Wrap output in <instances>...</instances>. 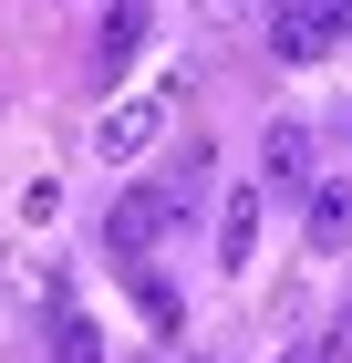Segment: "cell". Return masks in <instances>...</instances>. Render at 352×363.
Masks as SVG:
<instances>
[{"label": "cell", "mask_w": 352, "mask_h": 363, "mask_svg": "<svg viewBox=\"0 0 352 363\" xmlns=\"http://www.w3.org/2000/svg\"><path fill=\"white\" fill-rule=\"evenodd\" d=\"M166 228H176V208H166V187H125L104 208V250L125 259V270H145V259L166 250Z\"/></svg>", "instance_id": "cell-1"}, {"label": "cell", "mask_w": 352, "mask_h": 363, "mask_svg": "<svg viewBox=\"0 0 352 363\" xmlns=\"http://www.w3.org/2000/svg\"><path fill=\"white\" fill-rule=\"evenodd\" d=\"M311 167H322V145H311V125H290V114H280L270 135H259V187H270V197H311V187H322Z\"/></svg>", "instance_id": "cell-2"}, {"label": "cell", "mask_w": 352, "mask_h": 363, "mask_svg": "<svg viewBox=\"0 0 352 363\" xmlns=\"http://www.w3.org/2000/svg\"><path fill=\"white\" fill-rule=\"evenodd\" d=\"M156 135H166V94H125V104H104V125H93V156H104V167H135Z\"/></svg>", "instance_id": "cell-3"}, {"label": "cell", "mask_w": 352, "mask_h": 363, "mask_svg": "<svg viewBox=\"0 0 352 363\" xmlns=\"http://www.w3.org/2000/svg\"><path fill=\"white\" fill-rule=\"evenodd\" d=\"M145 42H156V0H104V31H93V73H125Z\"/></svg>", "instance_id": "cell-4"}, {"label": "cell", "mask_w": 352, "mask_h": 363, "mask_svg": "<svg viewBox=\"0 0 352 363\" xmlns=\"http://www.w3.org/2000/svg\"><path fill=\"white\" fill-rule=\"evenodd\" d=\"M259 250V187H228L217 197V270H249Z\"/></svg>", "instance_id": "cell-5"}, {"label": "cell", "mask_w": 352, "mask_h": 363, "mask_svg": "<svg viewBox=\"0 0 352 363\" xmlns=\"http://www.w3.org/2000/svg\"><path fill=\"white\" fill-rule=\"evenodd\" d=\"M300 228H311V250H342V239H352V187H331V177H322V187H311V197H300Z\"/></svg>", "instance_id": "cell-6"}, {"label": "cell", "mask_w": 352, "mask_h": 363, "mask_svg": "<svg viewBox=\"0 0 352 363\" xmlns=\"http://www.w3.org/2000/svg\"><path fill=\"white\" fill-rule=\"evenodd\" d=\"M270 52H280V62H322L331 42H322V31H311V21H300L290 0H280V21H270Z\"/></svg>", "instance_id": "cell-7"}, {"label": "cell", "mask_w": 352, "mask_h": 363, "mask_svg": "<svg viewBox=\"0 0 352 363\" xmlns=\"http://www.w3.org/2000/svg\"><path fill=\"white\" fill-rule=\"evenodd\" d=\"M52 363H104V333H93L83 311H62L52 322Z\"/></svg>", "instance_id": "cell-8"}, {"label": "cell", "mask_w": 352, "mask_h": 363, "mask_svg": "<svg viewBox=\"0 0 352 363\" xmlns=\"http://www.w3.org/2000/svg\"><path fill=\"white\" fill-rule=\"evenodd\" d=\"M290 11L322 31V42H342V31H352V0H290Z\"/></svg>", "instance_id": "cell-9"}, {"label": "cell", "mask_w": 352, "mask_h": 363, "mask_svg": "<svg viewBox=\"0 0 352 363\" xmlns=\"http://www.w3.org/2000/svg\"><path fill=\"white\" fill-rule=\"evenodd\" d=\"M187 11H197V21H208V31H239L249 11H259V0H187Z\"/></svg>", "instance_id": "cell-10"}, {"label": "cell", "mask_w": 352, "mask_h": 363, "mask_svg": "<svg viewBox=\"0 0 352 363\" xmlns=\"http://www.w3.org/2000/svg\"><path fill=\"white\" fill-rule=\"evenodd\" d=\"M280 363H331V353H322V333H311V342H290V353H280Z\"/></svg>", "instance_id": "cell-11"}, {"label": "cell", "mask_w": 352, "mask_h": 363, "mask_svg": "<svg viewBox=\"0 0 352 363\" xmlns=\"http://www.w3.org/2000/svg\"><path fill=\"white\" fill-rule=\"evenodd\" d=\"M187 363H217V353H187Z\"/></svg>", "instance_id": "cell-12"}]
</instances>
